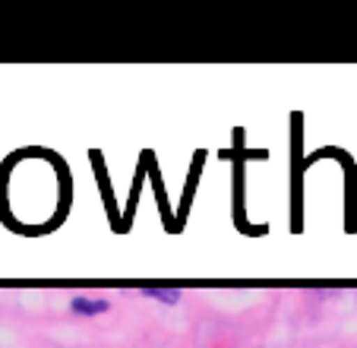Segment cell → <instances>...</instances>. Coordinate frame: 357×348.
<instances>
[{"label":"cell","mask_w":357,"mask_h":348,"mask_svg":"<svg viewBox=\"0 0 357 348\" xmlns=\"http://www.w3.org/2000/svg\"><path fill=\"white\" fill-rule=\"evenodd\" d=\"M73 196L70 171L51 149H16L0 165V219L20 235H47Z\"/></svg>","instance_id":"cell-1"},{"label":"cell","mask_w":357,"mask_h":348,"mask_svg":"<svg viewBox=\"0 0 357 348\" xmlns=\"http://www.w3.org/2000/svg\"><path fill=\"white\" fill-rule=\"evenodd\" d=\"M70 310H73L76 317H98V314H108V310H111V304L105 301V298L76 295L73 301H70Z\"/></svg>","instance_id":"cell-2"},{"label":"cell","mask_w":357,"mask_h":348,"mask_svg":"<svg viewBox=\"0 0 357 348\" xmlns=\"http://www.w3.org/2000/svg\"><path fill=\"white\" fill-rule=\"evenodd\" d=\"M142 298H149V301H158V304H165V307H174V304H181L183 291H181V288H155V285H146V288H142Z\"/></svg>","instance_id":"cell-3"}]
</instances>
